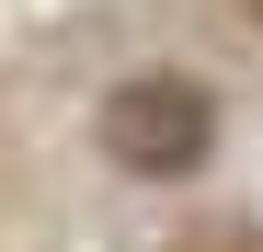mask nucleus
I'll return each instance as SVG.
<instances>
[{
  "instance_id": "f257e3e1",
  "label": "nucleus",
  "mask_w": 263,
  "mask_h": 252,
  "mask_svg": "<svg viewBox=\"0 0 263 252\" xmlns=\"http://www.w3.org/2000/svg\"><path fill=\"white\" fill-rule=\"evenodd\" d=\"M206 138H217V103L195 92V80H126V92L103 103V149L126 160V172H149V184L195 172Z\"/></svg>"
}]
</instances>
